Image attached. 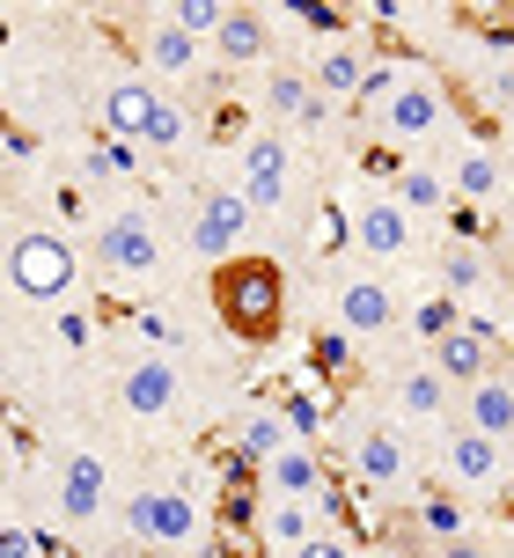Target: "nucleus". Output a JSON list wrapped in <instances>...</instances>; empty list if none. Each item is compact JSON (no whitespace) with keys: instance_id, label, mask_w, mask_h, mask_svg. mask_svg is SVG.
Segmentation results:
<instances>
[{"instance_id":"6","label":"nucleus","mask_w":514,"mask_h":558,"mask_svg":"<svg viewBox=\"0 0 514 558\" xmlns=\"http://www.w3.org/2000/svg\"><path fill=\"white\" fill-rule=\"evenodd\" d=\"M118 507V477L96 448H66L52 471H45V522L59 530H96Z\"/></svg>"},{"instance_id":"32","label":"nucleus","mask_w":514,"mask_h":558,"mask_svg":"<svg viewBox=\"0 0 514 558\" xmlns=\"http://www.w3.org/2000/svg\"><path fill=\"white\" fill-rule=\"evenodd\" d=\"M140 140L155 147V155H176V147H192V140H199V125H192V111H184L170 88H162V104H155V118H147Z\"/></svg>"},{"instance_id":"21","label":"nucleus","mask_w":514,"mask_h":558,"mask_svg":"<svg viewBox=\"0 0 514 558\" xmlns=\"http://www.w3.org/2000/svg\"><path fill=\"white\" fill-rule=\"evenodd\" d=\"M155 104H162V88H155V82H140V74H118V82H103V133L133 147V140L147 133Z\"/></svg>"},{"instance_id":"9","label":"nucleus","mask_w":514,"mask_h":558,"mask_svg":"<svg viewBox=\"0 0 514 558\" xmlns=\"http://www.w3.org/2000/svg\"><path fill=\"white\" fill-rule=\"evenodd\" d=\"M8 279H15V294H29V302H59L82 279V251L59 228H15L8 235Z\"/></svg>"},{"instance_id":"35","label":"nucleus","mask_w":514,"mask_h":558,"mask_svg":"<svg viewBox=\"0 0 514 558\" xmlns=\"http://www.w3.org/2000/svg\"><path fill=\"white\" fill-rule=\"evenodd\" d=\"M52 338L66 345V353H96V308H52Z\"/></svg>"},{"instance_id":"28","label":"nucleus","mask_w":514,"mask_h":558,"mask_svg":"<svg viewBox=\"0 0 514 558\" xmlns=\"http://www.w3.org/2000/svg\"><path fill=\"white\" fill-rule=\"evenodd\" d=\"M133 169H140V155H133L125 140H96V147L74 155V184H82V192H103V184H125Z\"/></svg>"},{"instance_id":"30","label":"nucleus","mask_w":514,"mask_h":558,"mask_svg":"<svg viewBox=\"0 0 514 558\" xmlns=\"http://www.w3.org/2000/svg\"><path fill=\"white\" fill-rule=\"evenodd\" d=\"M125 338H133V353H176L184 345V324H176V308L140 302V308H125Z\"/></svg>"},{"instance_id":"41","label":"nucleus","mask_w":514,"mask_h":558,"mask_svg":"<svg viewBox=\"0 0 514 558\" xmlns=\"http://www.w3.org/2000/svg\"><path fill=\"white\" fill-rule=\"evenodd\" d=\"M507 287H514V251H507Z\"/></svg>"},{"instance_id":"3","label":"nucleus","mask_w":514,"mask_h":558,"mask_svg":"<svg viewBox=\"0 0 514 558\" xmlns=\"http://www.w3.org/2000/svg\"><path fill=\"white\" fill-rule=\"evenodd\" d=\"M345 471L375 500H412L427 485V456L390 412H345Z\"/></svg>"},{"instance_id":"29","label":"nucleus","mask_w":514,"mask_h":558,"mask_svg":"<svg viewBox=\"0 0 514 558\" xmlns=\"http://www.w3.org/2000/svg\"><path fill=\"white\" fill-rule=\"evenodd\" d=\"M309 104H316V88H309V74H302V66H272V74H265V111H272V133H280V125H302V118H309Z\"/></svg>"},{"instance_id":"16","label":"nucleus","mask_w":514,"mask_h":558,"mask_svg":"<svg viewBox=\"0 0 514 558\" xmlns=\"http://www.w3.org/2000/svg\"><path fill=\"white\" fill-rule=\"evenodd\" d=\"M427 367L441 375V383H449V390H470L478 375H492V367H500V324H492V316H470V308H463V324H456V331L427 345Z\"/></svg>"},{"instance_id":"39","label":"nucleus","mask_w":514,"mask_h":558,"mask_svg":"<svg viewBox=\"0 0 514 558\" xmlns=\"http://www.w3.org/2000/svg\"><path fill=\"white\" fill-rule=\"evenodd\" d=\"M419 558H492L478 536H456V544H441V551H419Z\"/></svg>"},{"instance_id":"20","label":"nucleus","mask_w":514,"mask_h":558,"mask_svg":"<svg viewBox=\"0 0 514 558\" xmlns=\"http://www.w3.org/2000/svg\"><path fill=\"white\" fill-rule=\"evenodd\" d=\"M331 477H323V456L316 441H286L272 463H257V500H316Z\"/></svg>"},{"instance_id":"25","label":"nucleus","mask_w":514,"mask_h":558,"mask_svg":"<svg viewBox=\"0 0 514 558\" xmlns=\"http://www.w3.org/2000/svg\"><path fill=\"white\" fill-rule=\"evenodd\" d=\"M382 192L397 198L412 221H427V214H449V206H456V198H449V177H441V169H427V162H404Z\"/></svg>"},{"instance_id":"26","label":"nucleus","mask_w":514,"mask_h":558,"mask_svg":"<svg viewBox=\"0 0 514 558\" xmlns=\"http://www.w3.org/2000/svg\"><path fill=\"white\" fill-rule=\"evenodd\" d=\"M486 287H492V257L478 251V243L449 235V243H441V294H449V302H470V294H486Z\"/></svg>"},{"instance_id":"34","label":"nucleus","mask_w":514,"mask_h":558,"mask_svg":"<svg viewBox=\"0 0 514 558\" xmlns=\"http://www.w3.org/2000/svg\"><path fill=\"white\" fill-rule=\"evenodd\" d=\"M265 23H294V29H309V37H345V15L339 8H323V0H294V8H265Z\"/></svg>"},{"instance_id":"24","label":"nucleus","mask_w":514,"mask_h":558,"mask_svg":"<svg viewBox=\"0 0 514 558\" xmlns=\"http://www.w3.org/2000/svg\"><path fill=\"white\" fill-rule=\"evenodd\" d=\"M309 536H316L309 500H257V544H265V551L294 558L302 544H309Z\"/></svg>"},{"instance_id":"12","label":"nucleus","mask_w":514,"mask_h":558,"mask_svg":"<svg viewBox=\"0 0 514 558\" xmlns=\"http://www.w3.org/2000/svg\"><path fill=\"white\" fill-rule=\"evenodd\" d=\"M133 59H140V82H155V88H192V82H206V66H213V52L206 45H192L184 29H170L162 15H133Z\"/></svg>"},{"instance_id":"37","label":"nucleus","mask_w":514,"mask_h":558,"mask_svg":"<svg viewBox=\"0 0 514 558\" xmlns=\"http://www.w3.org/2000/svg\"><path fill=\"white\" fill-rule=\"evenodd\" d=\"M0 558H45V544H37V530H29V522L0 514Z\"/></svg>"},{"instance_id":"33","label":"nucleus","mask_w":514,"mask_h":558,"mask_svg":"<svg viewBox=\"0 0 514 558\" xmlns=\"http://www.w3.org/2000/svg\"><path fill=\"white\" fill-rule=\"evenodd\" d=\"M456 324H463V302H449L441 287H433L427 302H412V308H404V331L419 338V345H433V338H449Z\"/></svg>"},{"instance_id":"38","label":"nucleus","mask_w":514,"mask_h":558,"mask_svg":"<svg viewBox=\"0 0 514 558\" xmlns=\"http://www.w3.org/2000/svg\"><path fill=\"white\" fill-rule=\"evenodd\" d=\"M294 558H360V544H353V530H316Z\"/></svg>"},{"instance_id":"1","label":"nucleus","mask_w":514,"mask_h":558,"mask_svg":"<svg viewBox=\"0 0 514 558\" xmlns=\"http://www.w3.org/2000/svg\"><path fill=\"white\" fill-rule=\"evenodd\" d=\"M353 104L375 125V140H390V147H427L449 125V88L419 59H368V82Z\"/></svg>"},{"instance_id":"7","label":"nucleus","mask_w":514,"mask_h":558,"mask_svg":"<svg viewBox=\"0 0 514 558\" xmlns=\"http://www.w3.org/2000/svg\"><path fill=\"white\" fill-rule=\"evenodd\" d=\"M427 471H433L427 485L456 493V500H492V493L514 477V448L486 441V434H470V426H449V434H433V463Z\"/></svg>"},{"instance_id":"15","label":"nucleus","mask_w":514,"mask_h":558,"mask_svg":"<svg viewBox=\"0 0 514 558\" xmlns=\"http://www.w3.org/2000/svg\"><path fill=\"white\" fill-rule=\"evenodd\" d=\"M390 418H397L404 434H449L456 426V390L433 375L427 361H412V367H390Z\"/></svg>"},{"instance_id":"40","label":"nucleus","mask_w":514,"mask_h":558,"mask_svg":"<svg viewBox=\"0 0 514 558\" xmlns=\"http://www.w3.org/2000/svg\"><path fill=\"white\" fill-rule=\"evenodd\" d=\"M360 558H412V551H397V544H375V551H360Z\"/></svg>"},{"instance_id":"5","label":"nucleus","mask_w":514,"mask_h":558,"mask_svg":"<svg viewBox=\"0 0 514 558\" xmlns=\"http://www.w3.org/2000/svg\"><path fill=\"white\" fill-rule=\"evenodd\" d=\"M323 324L345 331L353 345L360 338H390L404 331V302L390 272H368V265H323Z\"/></svg>"},{"instance_id":"36","label":"nucleus","mask_w":514,"mask_h":558,"mask_svg":"<svg viewBox=\"0 0 514 558\" xmlns=\"http://www.w3.org/2000/svg\"><path fill=\"white\" fill-rule=\"evenodd\" d=\"M316 367H323V375H353V361H360V353H353V338L345 331H331V324H316Z\"/></svg>"},{"instance_id":"8","label":"nucleus","mask_w":514,"mask_h":558,"mask_svg":"<svg viewBox=\"0 0 514 558\" xmlns=\"http://www.w3.org/2000/svg\"><path fill=\"white\" fill-rule=\"evenodd\" d=\"M88 251H96V272L118 279V287H155V279L170 272L162 228L147 221L140 206H125V214H103V221H96V235H88Z\"/></svg>"},{"instance_id":"23","label":"nucleus","mask_w":514,"mask_h":558,"mask_svg":"<svg viewBox=\"0 0 514 558\" xmlns=\"http://www.w3.org/2000/svg\"><path fill=\"white\" fill-rule=\"evenodd\" d=\"M265 52H272L265 8H229V23H221V37H213V59H221V66H257Z\"/></svg>"},{"instance_id":"14","label":"nucleus","mask_w":514,"mask_h":558,"mask_svg":"<svg viewBox=\"0 0 514 558\" xmlns=\"http://www.w3.org/2000/svg\"><path fill=\"white\" fill-rule=\"evenodd\" d=\"M235 198L250 206V214H286L294 206V140L286 133H250L243 147V177H235Z\"/></svg>"},{"instance_id":"18","label":"nucleus","mask_w":514,"mask_h":558,"mask_svg":"<svg viewBox=\"0 0 514 558\" xmlns=\"http://www.w3.org/2000/svg\"><path fill=\"white\" fill-rule=\"evenodd\" d=\"M404 536H412V558L441 551V544H456V536H470V500L441 493V485H419V493L404 500Z\"/></svg>"},{"instance_id":"10","label":"nucleus","mask_w":514,"mask_h":558,"mask_svg":"<svg viewBox=\"0 0 514 558\" xmlns=\"http://www.w3.org/2000/svg\"><path fill=\"white\" fill-rule=\"evenodd\" d=\"M111 390H118V412L140 418V426H170L184 412V361L176 353H125L111 367Z\"/></svg>"},{"instance_id":"11","label":"nucleus","mask_w":514,"mask_h":558,"mask_svg":"<svg viewBox=\"0 0 514 558\" xmlns=\"http://www.w3.org/2000/svg\"><path fill=\"white\" fill-rule=\"evenodd\" d=\"M345 235H353V251H360L368 272L404 265V257L419 251V221H412L390 192H353V206H345Z\"/></svg>"},{"instance_id":"17","label":"nucleus","mask_w":514,"mask_h":558,"mask_svg":"<svg viewBox=\"0 0 514 558\" xmlns=\"http://www.w3.org/2000/svg\"><path fill=\"white\" fill-rule=\"evenodd\" d=\"M441 177H449V198H470V206H507V192H514V177L492 140H456Z\"/></svg>"},{"instance_id":"2","label":"nucleus","mask_w":514,"mask_h":558,"mask_svg":"<svg viewBox=\"0 0 514 558\" xmlns=\"http://www.w3.org/2000/svg\"><path fill=\"white\" fill-rule=\"evenodd\" d=\"M118 522L133 536V551L206 558V544H213V514L199 507V493L170 485V477H140L133 493H118Z\"/></svg>"},{"instance_id":"13","label":"nucleus","mask_w":514,"mask_h":558,"mask_svg":"<svg viewBox=\"0 0 514 558\" xmlns=\"http://www.w3.org/2000/svg\"><path fill=\"white\" fill-rule=\"evenodd\" d=\"M250 221H257V214L235 192H199V198H192V221H184V257H199V265L221 272V265L250 243Z\"/></svg>"},{"instance_id":"27","label":"nucleus","mask_w":514,"mask_h":558,"mask_svg":"<svg viewBox=\"0 0 514 558\" xmlns=\"http://www.w3.org/2000/svg\"><path fill=\"white\" fill-rule=\"evenodd\" d=\"M294 441V434H286V412L280 404H250V412L235 418V456H243V463H272V456H280V448Z\"/></svg>"},{"instance_id":"22","label":"nucleus","mask_w":514,"mask_h":558,"mask_svg":"<svg viewBox=\"0 0 514 558\" xmlns=\"http://www.w3.org/2000/svg\"><path fill=\"white\" fill-rule=\"evenodd\" d=\"M360 82H368V52H360L353 37H331V45L316 52V66H309V88L323 96V104H353Z\"/></svg>"},{"instance_id":"31","label":"nucleus","mask_w":514,"mask_h":558,"mask_svg":"<svg viewBox=\"0 0 514 558\" xmlns=\"http://www.w3.org/2000/svg\"><path fill=\"white\" fill-rule=\"evenodd\" d=\"M170 29H184L192 45H206L213 52V37H221V23H229V0H170V8H155Z\"/></svg>"},{"instance_id":"4","label":"nucleus","mask_w":514,"mask_h":558,"mask_svg":"<svg viewBox=\"0 0 514 558\" xmlns=\"http://www.w3.org/2000/svg\"><path fill=\"white\" fill-rule=\"evenodd\" d=\"M213 308L243 345H272L286 324V272L272 257H229L213 272Z\"/></svg>"},{"instance_id":"19","label":"nucleus","mask_w":514,"mask_h":558,"mask_svg":"<svg viewBox=\"0 0 514 558\" xmlns=\"http://www.w3.org/2000/svg\"><path fill=\"white\" fill-rule=\"evenodd\" d=\"M456 426L514 448V367H492V375H478L470 390H456Z\"/></svg>"}]
</instances>
